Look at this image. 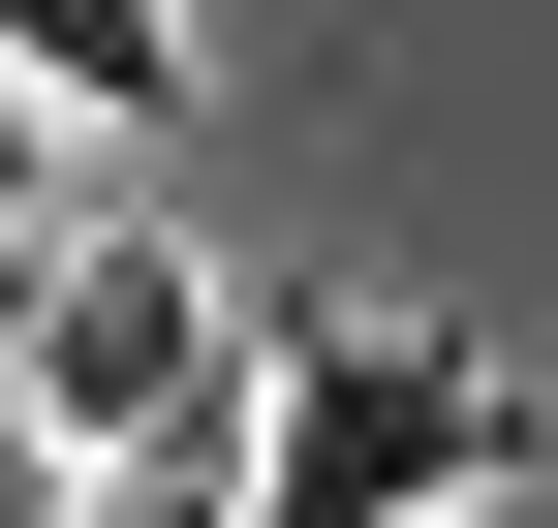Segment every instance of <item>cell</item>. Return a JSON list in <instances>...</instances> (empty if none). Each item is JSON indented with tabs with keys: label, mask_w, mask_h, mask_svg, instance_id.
Returning a JSON list of instances; mask_svg holds the SVG:
<instances>
[{
	"label": "cell",
	"mask_w": 558,
	"mask_h": 528,
	"mask_svg": "<svg viewBox=\"0 0 558 528\" xmlns=\"http://www.w3.org/2000/svg\"><path fill=\"white\" fill-rule=\"evenodd\" d=\"M497 467H527V405H497V343H435V311H341V343L248 373V528H465Z\"/></svg>",
	"instance_id": "6da1fadb"
},
{
	"label": "cell",
	"mask_w": 558,
	"mask_h": 528,
	"mask_svg": "<svg viewBox=\"0 0 558 528\" xmlns=\"http://www.w3.org/2000/svg\"><path fill=\"white\" fill-rule=\"evenodd\" d=\"M248 373V311L186 280L156 218H32L0 249V405H32V467H124V435H186Z\"/></svg>",
	"instance_id": "7a4b0ae2"
},
{
	"label": "cell",
	"mask_w": 558,
	"mask_h": 528,
	"mask_svg": "<svg viewBox=\"0 0 558 528\" xmlns=\"http://www.w3.org/2000/svg\"><path fill=\"white\" fill-rule=\"evenodd\" d=\"M0 94L32 124H156L186 94V0H0Z\"/></svg>",
	"instance_id": "3957f363"
},
{
	"label": "cell",
	"mask_w": 558,
	"mask_h": 528,
	"mask_svg": "<svg viewBox=\"0 0 558 528\" xmlns=\"http://www.w3.org/2000/svg\"><path fill=\"white\" fill-rule=\"evenodd\" d=\"M62 528H248V373L186 435H124V467H62Z\"/></svg>",
	"instance_id": "277c9868"
},
{
	"label": "cell",
	"mask_w": 558,
	"mask_h": 528,
	"mask_svg": "<svg viewBox=\"0 0 558 528\" xmlns=\"http://www.w3.org/2000/svg\"><path fill=\"white\" fill-rule=\"evenodd\" d=\"M32 156H62V124H32V94H0V249H32Z\"/></svg>",
	"instance_id": "5b68a950"
},
{
	"label": "cell",
	"mask_w": 558,
	"mask_h": 528,
	"mask_svg": "<svg viewBox=\"0 0 558 528\" xmlns=\"http://www.w3.org/2000/svg\"><path fill=\"white\" fill-rule=\"evenodd\" d=\"M0 528H62V467H32V405H0Z\"/></svg>",
	"instance_id": "8992f818"
}]
</instances>
